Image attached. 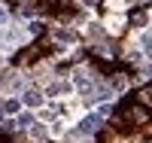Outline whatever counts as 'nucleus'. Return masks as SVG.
Listing matches in <instances>:
<instances>
[{"label": "nucleus", "instance_id": "obj_3", "mask_svg": "<svg viewBox=\"0 0 152 143\" xmlns=\"http://www.w3.org/2000/svg\"><path fill=\"white\" fill-rule=\"evenodd\" d=\"M3 113H18V100H15V98L3 100Z\"/></svg>", "mask_w": 152, "mask_h": 143}, {"label": "nucleus", "instance_id": "obj_2", "mask_svg": "<svg viewBox=\"0 0 152 143\" xmlns=\"http://www.w3.org/2000/svg\"><path fill=\"white\" fill-rule=\"evenodd\" d=\"M24 103H28V107H40L43 103V95L37 92V88H28V92H24V98H21Z\"/></svg>", "mask_w": 152, "mask_h": 143}, {"label": "nucleus", "instance_id": "obj_6", "mask_svg": "<svg viewBox=\"0 0 152 143\" xmlns=\"http://www.w3.org/2000/svg\"><path fill=\"white\" fill-rule=\"evenodd\" d=\"M0 122H3V107H0Z\"/></svg>", "mask_w": 152, "mask_h": 143}, {"label": "nucleus", "instance_id": "obj_5", "mask_svg": "<svg viewBox=\"0 0 152 143\" xmlns=\"http://www.w3.org/2000/svg\"><path fill=\"white\" fill-rule=\"evenodd\" d=\"M3 21H6V12H3V9H0V24H3Z\"/></svg>", "mask_w": 152, "mask_h": 143}, {"label": "nucleus", "instance_id": "obj_4", "mask_svg": "<svg viewBox=\"0 0 152 143\" xmlns=\"http://www.w3.org/2000/svg\"><path fill=\"white\" fill-rule=\"evenodd\" d=\"M31 125H34V116L31 113H21L18 116V128H31Z\"/></svg>", "mask_w": 152, "mask_h": 143}, {"label": "nucleus", "instance_id": "obj_1", "mask_svg": "<svg viewBox=\"0 0 152 143\" xmlns=\"http://www.w3.org/2000/svg\"><path fill=\"white\" fill-rule=\"evenodd\" d=\"M104 116H107V107L100 110V113H94V116H85V119L76 125V134H94L97 128H100V122H104Z\"/></svg>", "mask_w": 152, "mask_h": 143}]
</instances>
